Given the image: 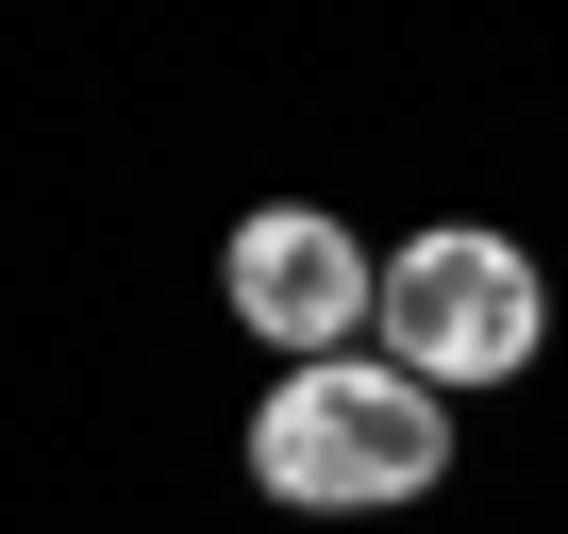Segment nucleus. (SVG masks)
<instances>
[{
	"label": "nucleus",
	"mask_w": 568,
	"mask_h": 534,
	"mask_svg": "<svg viewBox=\"0 0 568 534\" xmlns=\"http://www.w3.org/2000/svg\"><path fill=\"white\" fill-rule=\"evenodd\" d=\"M452 468V401L402 384L385 351H335V368H284V401L251 418V484L302 501V517H385V501H435Z\"/></svg>",
	"instance_id": "nucleus-1"
},
{
	"label": "nucleus",
	"mask_w": 568,
	"mask_h": 534,
	"mask_svg": "<svg viewBox=\"0 0 568 534\" xmlns=\"http://www.w3.org/2000/svg\"><path fill=\"white\" fill-rule=\"evenodd\" d=\"M217 267H234V318H251L284 368H335V351L368 335V285H385V267H368V250H352L318 201H267V217H234V250H217Z\"/></svg>",
	"instance_id": "nucleus-3"
},
{
	"label": "nucleus",
	"mask_w": 568,
	"mask_h": 534,
	"mask_svg": "<svg viewBox=\"0 0 568 534\" xmlns=\"http://www.w3.org/2000/svg\"><path fill=\"white\" fill-rule=\"evenodd\" d=\"M368 335H385L402 384H518V368L551 351V267H535L518 234H468V217H452V234L385 250Z\"/></svg>",
	"instance_id": "nucleus-2"
}]
</instances>
